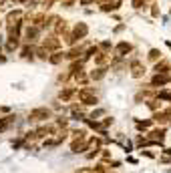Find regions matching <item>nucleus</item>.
<instances>
[{"instance_id": "6ab92c4d", "label": "nucleus", "mask_w": 171, "mask_h": 173, "mask_svg": "<svg viewBox=\"0 0 171 173\" xmlns=\"http://www.w3.org/2000/svg\"><path fill=\"white\" fill-rule=\"evenodd\" d=\"M147 58H149L151 63L161 61V50H159V48H151V50H149V54H147Z\"/></svg>"}, {"instance_id": "5701e85b", "label": "nucleus", "mask_w": 171, "mask_h": 173, "mask_svg": "<svg viewBox=\"0 0 171 173\" xmlns=\"http://www.w3.org/2000/svg\"><path fill=\"white\" fill-rule=\"evenodd\" d=\"M101 115H105V111H103V109H99V111H93L89 119H97V117H101Z\"/></svg>"}, {"instance_id": "b1692460", "label": "nucleus", "mask_w": 171, "mask_h": 173, "mask_svg": "<svg viewBox=\"0 0 171 173\" xmlns=\"http://www.w3.org/2000/svg\"><path fill=\"white\" fill-rule=\"evenodd\" d=\"M75 173H93V169H87V167H83V169H77Z\"/></svg>"}, {"instance_id": "423d86ee", "label": "nucleus", "mask_w": 171, "mask_h": 173, "mask_svg": "<svg viewBox=\"0 0 171 173\" xmlns=\"http://www.w3.org/2000/svg\"><path fill=\"white\" fill-rule=\"evenodd\" d=\"M129 67H131V77L133 79H141L145 75V64H141V61H137V58H133L131 63H129Z\"/></svg>"}, {"instance_id": "4be33fe9", "label": "nucleus", "mask_w": 171, "mask_h": 173, "mask_svg": "<svg viewBox=\"0 0 171 173\" xmlns=\"http://www.w3.org/2000/svg\"><path fill=\"white\" fill-rule=\"evenodd\" d=\"M151 14H153V16H159V14H161V10H159V4H151Z\"/></svg>"}, {"instance_id": "2eb2a0df", "label": "nucleus", "mask_w": 171, "mask_h": 173, "mask_svg": "<svg viewBox=\"0 0 171 173\" xmlns=\"http://www.w3.org/2000/svg\"><path fill=\"white\" fill-rule=\"evenodd\" d=\"M64 61V53L63 50H54V53L49 54V63L50 64H60Z\"/></svg>"}, {"instance_id": "f257e3e1", "label": "nucleus", "mask_w": 171, "mask_h": 173, "mask_svg": "<svg viewBox=\"0 0 171 173\" xmlns=\"http://www.w3.org/2000/svg\"><path fill=\"white\" fill-rule=\"evenodd\" d=\"M77 99L81 101V105H85V107H95L99 103L97 93H95V89H91V86H83V89H78V91H77Z\"/></svg>"}, {"instance_id": "7ed1b4c3", "label": "nucleus", "mask_w": 171, "mask_h": 173, "mask_svg": "<svg viewBox=\"0 0 171 173\" xmlns=\"http://www.w3.org/2000/svg\"><path fill=\"white\" fill-rule=\"evenodd\" d=\"M87 34H89V26L85 22H77L73 26V30H71V36L75 39V42L77 40H83V39H87Z\"/></svg>"}, {"instance_id": "f03ea898", "label": "nucleus", "mask_w": 171, "mask_h": 173, "mask_svg": "<svg viewBox=\"0 0 171 173\" xmlns=\"http://www.w3.org/2000/svg\"><path fill=\"white\" fill-rule=\"evenodd\" d=\"M50 117H53V111H50L49 107H36V109H32L28 113L30 123H42V121L50 119Z\"/></svg>"}, {"instance_id": "9d476101", "label": "nucleus", "mask_w": 171, "mask_h": 173, "mask_svg": "<svg viewBox=\"0 0 171 173\" xmlns=\"http://www.w3.org/2000/svg\"><path fill=\"white\" fill-rule=\"evenodd\" d=\"M99 6H101L103 12H115V10L121 8V0H103Z\"/></svg>"}, {"instance_id": "a878e982", "label": "nucleus", "mask_w": 171, "mask_h": 173, "mask_svg": "<svg viewBox=\"0 0 171 173\" xmlns=\"http://www.w3.org/2000/svg\"><path fill=\"white\" fill-rule=\"evenodd\" d=\"M71 2H75V0H71Z\"/></svg>"}, {"instance_id": "6e6552de", "label": "nucleus", "mask_w": 171, "mask_h": 173, "mask_svg": "<svg viewBox=\"0 0 171 173\" xmlns=\"http://www.w3.org/2000/svg\"><path fill=\"white\" fill-rule=\"evenodd\" d=\"M169 81H171L169 75H163V72H155V75L151 77V85H149V86H153V89H157V86H165Z\"/></svg>"}, {"instance_id": "f3484780", "label": "nucleus", "mask_w": 171, "mask_h": 173, "mask_svg": "<svg viewBox=\"0 0 171 173\" xmlns=\"http://www.w3.org/2000/svg\"><path fill=\"white\" fill-rule=\"evenodd\" d=\"M153 72H163V75H167V72H169V63H167V61H161V63L157 61L155 67H153Z\"/></svg>"}, {"instance_id": "aec40b11", "label": "nucleus", "mask_w": 171, "mask_h": 173, "mask_svg": "<svg viewBox=\"0 0 171 173\" xmlns=\"http://www.w3.org/2000/svg\"><path fill=\"white\" fill-rule=\"evenodd\" d=\"M97 46H99V50H101V53H107V54H111L113 42H111V40H103V42H99V44H97Z\"/></svg>"}, {"instance_id": "a211bd4d", "label": "nucleus", "mask_w": 171, "mask_h": 173, "mask_svg": "<svg viewBox=\"0 0 171 173\" xmlns=\"http://www.w3.org/2000/svg\"><path fill=\"white\" fill-rule=\"evenodd\" d=\"M34 54H36V57H38L40 61H49V54H50V53L42 46V44H40V46H36V48H34Z\"/></svg>"}, {"instance_id": "393cba45", "label": "nucleus", "mask_w": 171, "mask_h": 173, "mask_svg": "<svg viewBox=\"0 0 171 173\" xmlns=\"http://www.w3.org/2000/svg\"><path fill=\"white\" fill-rule=\"evenodd\" d=\"M165 44H167V48H169V50H171V42H169V40H167V42H165Z\"/></svg>"}, {"instance_id": "bb28decb", "label": "nucleus", "mask_w": 171, "mask_h": 173, "mask_svg": "<svg viewBox=\"0 0 171 173\" xmlns=\"http://www.w3.org/2000/svg\"><path fill=\"white\" fill-rule=\"evenodd\" d=\"M0 26H2V24H0Z\"/></svg>"}, {"instance_id": "ddd939ff", "label": "nucleus", "mask_w": 171, "mask_h": 173, "mask_svg": "<svg viewBox=\"0 0 171 173\" xmlns=\"http://www.w3.org/2000/svg\"><path fill=\"white\" fill-rule=\"evenodd\" d=\"M105 77H107V67H97V68L91 71V75H89L91 81H103Z\"/></svg>"}, {"instance_id": "f8f14e48", "label": "nucleus", "mask_w": 171, "mask_h": 173, "mask_svg": "<svg viewBox=\"0 0 171 173\" xmlns=\"http://www.w3.org/2000/svg\"><path fill=\"white\" fill-rule=\"evenodd\" d=\"M14 121H16V115H6L0 119V133H4V131H8L10 127L14 125Z\"/></svg>"}, {"instance_id": "dca6fc26", "label": "nucleus", "mask_w": 171, "mask_h": 173, "mask_svg": "<svg viewBox=\"0 0 171 173\" xmlns=\"http://www.w3.org/2000/svg\"><path fill=\"white\" fill-rule=\"evenodd\" d=\"M93 58H95V64H97V67H105V64L109 63V54L107 53H101V50H99Z\"/></svg>"}, {"instance_id": "1a4fd4ad", "label": "nucleus", "mask_w": 171, "mask_h": 173, "mask_svg": "<svg viewBox=\"0 0 171 173\" xmlns=\"http://www.w3.org/2000/svg\"><path fill=\"white\" fill-rule=\"evenodd\" d=\"M22 16H24V10L22 8H16V10H12V12H8V16H6V26H12V24L20 22Z\"/></svg>"}, {"instance_id": "412c9836", "label": "nucleus", "mask_w": 171, "mask_h": 173, "mask_svg": "<svg viewBox=\"0 0 171 173\" xmlns=\"http://www.w3.org/2000/svg\"><path fill=\"white\" fill-rule=\"evenodd\" d=\"M135 125H137V129H139V131H147L149 127L153 125V121H149V119H147V121H137Z\"/></svg>"}, {"instance_id": "9b49d317", "label": "nucleus", "mask_w": 171, "mask_h": 173, "mask_svg": "<svg viewBox=\"0 0 171 173\" xmlns=\"http://www.w3.org/2000/svg\"><path fill=\"white\" fill-rule=\"evenodd\" d=\"M73 97H77V89H73V86H64V89L59 91V99L63 103H68Z\"/></svg>"}, {"instance_id": "20e7f679", "label": "nucleus", "mask_w": 171, "mask_h": 173, "mask_svg": "<svg viewBox=\"0 0 171 173\" xmlns=\"http://www.w3.org/2000/svg\"><path fill=\"white\" fill-rule=\"evenodd\" d=\"M40 26H34V24H30V26H26V30H24V40H26V44H32V42H36L38 40V36H40Z\"/></svg>"}, {"instance_id": "39448f33", "label": "nucleus", "mask_w": 171, "mask_h": 173, "mask_svg": "<svg viewBox=\"0 0 171 173\" xmlns=\"http://www.w3.org/2000/svg\"><path fill=\"white\" fill-rule=\"evenodd\" d=\"M42 46L46 48L49 53H50V50H53V53H54V50H60V39L56 36V34H49V36L42 40Z\"/></svg>"}, {"instance_id": "0eeeda50", "label": "nucleus", "mask_w": 171, "mask_h": 173, "mask_svg": "<svg viewBox=\"0 0 171 173\" xmlns=\"http://www.w3.org/2000/svg\"><path fill=\"white\" fill-rule=\"evenodd\" d=\"M133 50V44L131 42H127V40H121V42L115 46V57H119V58H125L129 53Z\"/></svg>"}, {"instance_id": "4468645a", "label": "nucleus", "mask_w": 171, "mask_h": 173, "mask_svg": "<svg viewBox=\"0 0 171 173\" xmlns=\"http://www.w3.org/2000/svg\"><path fill=\"white\" fill-rule=\"evenodd\" d=\"M20 57L24 58V61H34V48L30 44H24V46L20 48Z\"/></svg>"}]
</instances>
